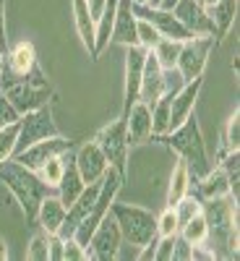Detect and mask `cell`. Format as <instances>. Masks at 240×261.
<instances>
[{
  "label": "cell",
  "mask_w": 240,
  "mask_h": 261,
  "mask_svg": "<svg viewBox=\"0 0 240 261\" xmlns=\"http://www.w3.org/2000/svg\"><path fill=\"white\" fill-rule=\"evenodd\" d=\"M201 214L209 227L204 248H209L214 258H237V201L232 196L204 199Z\"/></svg>",
  "instance_id": "1"
},
{
  "label": "cell",
  "mask_w": 240,
  "mask_h": 261,
  "mask_svg": "<svg viewBox=\"0 0 240 261\" xmlns=\"http://www.w3.org/2000/svg\"><path fill=\"white\" fill-rule=\"evenodd\" d=\"M154 139L159 144L170 146L172 151H178V157L191 170V180L204 178L214 167V162L209 160L204 136H201V125H199V120H196V113H191L178 128H172V130H167V134H162V136H154Z\"/></svg>",
  "instance_id": "2"
},
{
  "label": "cell",
  "mask_w": 240,
  "mask_h": 261,
  "mask_svg": "<svg viewBox=\"0 0 240 261\" xmlns=\"http://www.w3.org/2000/svg\"><path fill=\"white\" fill-rule=\"evenodd\" d=\"M0 183L16 196V201H18L21 212H24L26 222H34L42 199L50 196V186L39 178V172L24 167L18 160L11 157L6 162H0Z\"/></svg>",
  "instance_id": "3"
},
{
  "label": "cell",
  "mask_w": 240,
  "mask_h": 261,
  "mask_svg": "<svg viewBox=\"0 0 240 261\" xmlns=\"http://www.w3.org/2000/svg\"><path fill=\"white\" fill-rule=\"evenodd\" d=\"M110 214L118 222V230L123 235V241L130 246H146L149 241L157 238V214L149 212L136 204H110Z\"/></svg>",
  "instance_id": "4"
},
{
  "label": "cell",
  "mask_w": 240,
  "mask_h": 261,
  "mask_svg": "<svg viewBox=\"0 0 240 261\" xmlns=\"http://www.w3.org/2000/svg\"><path fill=\"white\" fill-rule=\"evenodd\" d=\"M58 123L52 120V110L50 105H42L37 107V110L32 113H24L18 118V139H16V151L13 157L18 154V151H24L26 146L42 141V139H50V136H58Z\"/></svg>",
  "instance_id": "5"
},
{
  "label": "cell",
  "mask_w": 240,
  "mask_h": 261,
  "mask_svg": "<svg viewBox=\"0 0 240 261\" xmlns=\"http://www.w3.org/2000/svg\"><path fill=\"white\" fill-rule=\"evenodd\" d=\"M97 146L104 151L107 162L113 170H118L120 175H128V139H125V115H120L118 120H113L110 125H104L99 134L94 136Z\"/></svg>",
  "instance_id": "6"
},
{
  "label": "cell",
  "mask_w": 240,
  "mask_h": 261,
  "mask_svg": "<svg viewBox=\"0 0 240 261\" xmlns=\"http://www.w3.org/2000/svg\"><path fill=\"white\" fill-rule=\"evenodd\" d=\"M120 243H123V235L118 230V222L113 220V214H107L104 220L94 227L89 243H86V258H94V261H115L120 253Z\"/></svg>",
  "instance_id": "7"
},
{
  "label": "cell",
  "mask_w": 240,
  "mask_h": 261,
  "mask_svg": "<svg viewBox=\"0 0 240 261\" xmlns=\"http://www.w3.org/2000/svg\"><path fill=\"white\" fill-rule=\"evenodd\" d=\"M211 50H214V39L211 37H191V39H185L180 45V55H178L175 68L183 73L185 81L204 76Z\"/></svg>",
  "instance_id": "8"
},
{
  "label": "cell",
  "mask_w": 240,
  "mask_h": 261,
  "mask_svg": "<svg viewBox=\"0 0 240 261\" xmlns=\"http://www.w3.org/2000/svg\"><path fill=\"white\" fill-rule=\"evenodd\" d=\"M0 92L11 99V105L21 115L37 110V107H42V105H50V99H52L50 84H32L26 79H18V81L8 84L6 89H0Z\"/></svg>",
  "instance_id": "9"
},
{
  "label": "cell",
  "mask_w": 240,
  "mask_h": 261,
  "mask_svg": "<svg viewBox=\"0 0 240 261\" xmlns=\"http://www.w3.org/2000/svg\"><path fill=\"white\" fill-rule=\"evenodd\" d=\"M68 149H76V141H71V139H65V136H50V139H42V141H37V144H32V146H26L24 151H18V154L13 157V160H18L24 167H29V170H39L42 165H45L47 160H52V157H60V154H65Z\"/></svg>",
  "instance_id": "10"
},
{
  "label": "cell",
  "mask_w": 240,
  "mask_h": 261,
  "mask_svg": "<svg viewBox=\"0 0 240 261\" xmlns=\"http://www.w3.org/2000/svg\"><path fill=\"white\" fill-rule=\"evenodd\" d=\"M134 13H136V18L149 21V24L154 27L162 37H167V39L185 42V39L193 37V34L180 24V21H178V16L172 13V11H167V8H159V6H136V3H134Z\"/></svg>",
  "instance_id": "11"
},
{
  "label": "cell",
  "mask_w": 240,
  "mask_h": 261,
  "mask_svg": "<svg viewBox=\"0 0 240 261\" xmlns=\"http://www.w3.org/2000/svg\"><path fill=\"white\" fill-rule=\"evenodd\" d=\"M144 60H146V47H141V45L125 47V94H123V115L130 110V105L139 102Z\"/></svg>",
  "instance_id": "12"
},
{
  "label": "cell",
  "mask_w": 240,
  "mask_h": 261,
  "mask_svg": "<svg viewBox=\"0 0 240 261\" xmlns=\"http://www.w3.org/2000/svg\"><path fill=\"white\" fill-rule=\"evenodd\" d=\"M73 160H76V167H78V172H81L84 183H97L104 172H107V167H110V162H107L104 151L97 146V141H84V144L76 149Z\"/></svg>",
  "instance_id": "13"
},
{
  "label": "cell",
  "mask_w": 240,
  "mask_h": 261,
  "mask_svg": "<svg viewBox=\"0 0 240 261\" xmlns=\"http://www.w3.org/2000/svg\"><path fill=\"white\" fill-rule=\"evenodd\" d=\"M172 13L178 16L180 24L193 34V37H211L214 34V27H211V18L206 13V8L196 0H178L172 6Z\"/></svg>",
  "instance_id": "14"
},
{
  "label": "cell",
  "mask_w": 240,
  "mask_h": 261,
  "mask_svg": "<svg viewBox=\"0 0 240 261\" xmlns=\"http://www.w3.org/2000/svg\"><path fill=\"white\" fill-rule=\"evenodd\" d=\"M125 139L128 146H139L151 139V107L146 102H134L125 113Z\"/></svg>",
  "instance_id": "15"
},
{
  "label": "cell",
  "mask_w": 240,
  "mask_h": 261,
  "mask_svg": "<svg viewBox=\"0 0 240 261\" xmlns=\"http://www.w3.org/2000/svg\"><path fill=\"white\" fill-rule=\"evenodd\" d=\"M136 13H134V0H118V11H115V21H113V34L110 42L123 47H134L139 45L136 37Z\"/></svg>",
  "instance_id": "16"
},
{
  "label": "cell",
  "mask_w": 240,
  "mask_h": 261,
  "mask_svg": "<svg viewBox=\"0 0 240 261\" xmlns=\"http://www.w3.org/2000/svg\"><path fill=\"white\" fill-rule=\"evenodd\" d=\"M201 86H204V76L199 79H191L183 89L178 94H172V105H170V130L172 128H178L191 113H193V107H196V99H199V92H201Z\"/></svg>",
  "instance_id": "17"
},
{
  "label": "cell",
  "mask_w": 240,
  "mask_h": 261,
  "mask_svg": "<svg viewBox=\"0 0 240 261\" xmlns=\"http://www.w3.org/2000/svg\"><path fill=\"white\" fill-rule=\"evenodd\" d=\"M165 94V79H162V65L157 63L154 53L146 50V60H144V71H141V92L139 99L146 102L149 107L154 105L159 97Z\"/></svg>",
  "instance_id": "18"
},
{
  "label": "cell",
  "mask_w": 240,
  "mask_h": 261,
  "mask_svg": "<svg viewBox=\"0 0 240 261\" xmlns=\"http://www.w3.org/2000/svg\"><path fill=\"white\" fill-rule=\"evenodd\" d=\"M209 18H211V27H214V47L222 45V39L230 34L232 24H235V16H237V0H217L211 6H204Z\"/></svg>",
  "instance_id": "19"
},
{
  "label": "cell",
  "mask_w": 240,
  "mask_h": 261,
  "mask_svg": "<svg viewBox=\"0 0 240 261\" xmlns=\"http://www.w3.org/2000/svg\"><path fill=\"white\" fill-rule=\"evenodd\" d=\"M73 149H68L63 154V160H65V170H63V178H60V183H58V196H60V201L65 204V209H68L76 199H78V193L86 188V183H84V178H81V172H78V167H76V160H73V154H71Z\"/></svg>",
  "instance_id": "20"
},
{
  "label": "cell",
  "mask_w": 240,
  "mask_h": 261,
  "mask_svg": "<svg viewBox=\"0 0 240 261\" xmlns=\"http://www.w3.org/2000/svg\"><path fill=\"white\" fill-rule=\"evenodd\" d=\"M191 183H196V196L204 201V199H220V196H230V178H227V172L217 165V167H211L204 178H196V180H191Z\"/></svg>",
  "instance_id": "21"
},
{
  "label": "cell",
  "mask_w": 240,
  "mask_h": 261,
  "mask_svg": "<svg viewBox=\"0 0 240 261\" xmlns=\"http://www.w3.org/2000/svg\"><path fill=\"white\" fill-rule=\"evenodd\" d=\"M65 220V204L60 201V196H45L37 209V217H34V222L45 230L47 235H55L60 230Z\"/></svg>",
  "instance_id": "22"
},
{
  "label": "cell",
  "mask_w": 240,
  "mask_h": 261,
  "mask_svg": "<svg viewBox=\"0 0 240 261\" xmlns=\"http://www.w3.org/2000/svg\"><path fill=\"white\" fill-rule=\"evenodd\" d=\"M73 6V24H76V32L84 42L86 53H89V58L94 60V21L89 16V8H86V0H71Z\"/></svg>",
  "instance_id": "23"
},
{
  "label": "cell",
  "mask_w": 240,
  "mask_h": 261,
  "mask_svg": "<svg viewBox=\"0 0 240 261\" xmlns=\"http://www.w3.org/2000/svg\"><path fill=\"white\" fill-rule=\"evenodd\" d=\"M191 170L183 160L175 162L172 167V175H170V188H167V206H175L185 193H191Z\"/></svg>",
  "instance_id": "24"
},
{
  "label": "cell",
  "mask_w": 240,
  "mask_h": 261,
  "mask_svg": "<svg viewBox=\"0 0 240 261\" xmlns=\"http://www.w3.org/2000/svg\"><path fill=\"white\" fill-rule=\"evenodd\" d=\"M170 105H172V94L167 92L151 105V139L170 130Z\"/></svg>",
  "instance_id": "25"
},
{
  "label": "cell",
  "mask_w": 240,
  "mask_h": 261,
  "mask_svg": "<svg viewBox=\"0 0 240 261\" xmlns=\"http://www.w3.org/2000/svg\"><path fill=\"white\" fill-rule=\"evenodd\" d=\"M180 45H183V42H175V39H167V37H162V39L157 42V45L151 47V53H154L157 63L162 65V71H167V68H175V65H178Z\"/></svg>",
  "instance_id": "26"
},
{
  "label": "cell",
  "mask_w": 240,
  "mask_h": 261,
  "mask_svg": "<svg viewBox=\"0 0 240 261\" xmlns=\"http://www.w3.org/2000/svg\"><path fill=\"white\" fill-rule=\"evenodd\" d=\"M222 146H220V154L217 157H225L227 151H235V149H240V113L235 110L232 115H230V120L225 123V128H222Z\"/></svg>",
  "instance_id": "27"
},
{
  "label": "cell",
  "mask_w": 240,
  "mask_h": 261,
  "mask_svg": "<svg viewBox=\"0 0 240 261\" xmlns=\"http://www.w3.org/2000/svg\"><path fill=\"white\" fill-rule=\"evenodd\" d=\"M185 241L191 243V246H204L206 243V235H209V227H206V220H204V214L199 212L196 217H191V220L178 230Z\"/></svg>",
  "instance_id": "28"
},
{
  "label": "cell",
  "mask_w": 240,
  "mask_h": 261,
  "mask_svg": "<svg viewBox=\"0 0 240 261\" xmlns=\"http://www.w3.org/2000/svg\"><path fill=\"white\" fill-rule=\"evenodd\" d=\"M26 258L29 261H50V235L45 230H39L29 246H26Z\"/></svg>",
  "instance_id": "29"
},
{
  "label": "cell",
  "mask_w": 240,
  "mask_h": 261,
  "mask_svg": "<svg viewBox=\"0 0 240 261\" xmlns=\"http://www.w3.org/2000/svg\"><path fill=\"white\" fill-rule=\"evenodd\" d=\"M16 139H18V120L0 128V162H6V160L13 157V151H16Z\"/></svg>",
  "instance_id": "30"
},
{
  "label": "cell",
  "mask_w": 240,
  "mask_h": 261,
  "mask_svg": "<svg viewBox=\"0 0 240 261\" xmlns=\"http://www.w3.org/2000/svg\"><path fill=\"white\" fill-rule=\"evenodd\" d=\"M63 170H65V160H63V154H60V157L47 160L37 172H39V178L45 180L50 188H58V183H60V178H63Z\"/></svg>",
  "instance_id": "31"
},
{
  "label": "cell",
  "mask_w": 240,
  "mask_h": 261,
  "mask_svg": "<svg viewBox=\"0 0 240 261\" xmlns=\"http://www.w3.org/2000/svg\"><path fill=\"white\" fill-rule=\"evenodd\" d=\"M136 37H139V45L141 47H146V50H151L157 45V42L162 39V34L149 24V21H144V18H139L136 21Z\"/></svg>",
  "instance_id": "32"
},
{
  "label": "cell",
  "mask_w": 240,
  "mask_h": 261,
  "mask_svg": "<svg viewBox=\"0 0 240 261\" xmlns=\"http://www.w3.org/2000/svg\"><path fill=\"white\" fill-rule=\"evenodd\" d=\"M178 230H180L178 217H175V212H172V206H167V209L157 217V235H175Z\"/></svg>",
  "instance_id": "33"
},
{
  "label": "cell",
  "mask_w": 240,
  "mask_h": 261,
  "mask_svg": "<svg viewBox=\"0 0 240 261\" xmlns=\"http://www.w3.org/2000/svg\"><path fill=\"white\" fill-rule=\"evenodd\" d=\"M63 261H86V248L76 238H65L63 241Z\"/></svg>",
  "instance_id": "34"
},
{
  "label": "cell",
  "mask_w": 240,
  "mask_h": 261,
  "mask_svg": "<svg viewBox=\"0 0 240 261\" xmlns=\"http://www.w3.org/2000/svg\"><path fill=\"white\" fill-rule=\"evenodd\" d=\"M162 79H165V92H167V94H178L183 86L188 84L178 68H167V71H162Z\"/></svg>",
  "instance_id": "35"
},
{
  "label": "cell",
  "mask_w": 240,
  "mask_h": 261,
  "mask_svg": "<svg viewBox=\"0 0 240 261\" xmlns=\"http://www.w3.org/2000/svg\"><path fill=\"white\" fill-rule=\"evenodd\" d=\"M175 235H178V232H175ZM175 235H157L154 261H172V246H175Z\"/></svg>",
  "instance_id": "36"
},
{
  "label": "cell",
  "mask_w": 240,
  "mask_h": 261,
  "mask_svg": "<svg viewBox=\"0 0 240 261\" xmlns=\"http://www.w3.org/2000/svg\"><path fill=\"white\" fill-rule=\"evenodd\" d=\"M18 118H21V113L11 105V99H8L3 92H0V128L8 125V123H16Z\"/></svg>",
  "instance_id": "37"
},
{
  "label": "cell",
  "mask_w": 240,
  "mask_h": 261,
  "mask_svg": "<svg viewBox=\"0 0 240 261\" xmlns=\"http://www.w3.org/2000/svg\"><path fill=\"white\" fill-rule=\"evenodd\" d=\"M193 258V246L178 232L175 235V246H172V261H191Z\"/></svg>",
  "instance_id": "38"
},
{
  "label": "cell",
  "mask_w": 240,
  "mask_h": 261,
  "mask_svg": "<svg viewBox=\"0 0 240 261\" xmlns=\"http://www.w3.org/2000/svg\"><path fill=\"white\" fill-rule=\"evenodd\" d=\"M8 34H6V0H0V50L8 53Z\"/></svg>",
  "instance_id": "39"
},
{
  "label": "cell",
  "mask_w": 240,
  "mask_h": 261,
  "mask_svg": "<svg viewBox=\"0 0 240 261\" xmlns=\"http://www.w3.org/2000/svg\"><path fill=\"white\" fill-rule=\"evenodd\" d=\"M50 261H63V238L50 235Z\"/></svg>",
  "instance_id": "40"
},
{
  "label": "cell",
  "mask_w": 240,
  "mask_h": 261,
  "mask_svg": "<svg viewBox=\"0 0 240 261\" xmlns=\"http://www.w3.org/2000/svg\"><path fill=\"white\" fill-rule=\"evenodd\" d=\"M104 3H107V0H86V8H89V16L94 21V27H97V21H99V16L104 11Z\"/></svg>",
  "instance_id": "41"
},
{
  "label": "cell",
  "mask_w": 240,
  "mask_h": 261,
  "mask_svg": "<svg viewBox=\"0 0 240 261\" xmlns=\"http://www.w3.org/2000/svg\"><path fill=\"white\" fill-rule=\"evenodd\" d=\"M8 258V243H6V238H0V261H6Z\"/></svg>",
  "instance_id": "42"
},
{
  "label": "cell",
  "mask_w": 240,
  "mask_h": 261,
  "mask_svg": "<svg viewBox=\"0 0 240 261\" xmlns=\"http://www.w3.org/2000/svg\"><path fill=\"white\" fill-rule=\"evenodd\" d=\"M3 68H6V53L0 50V73H3Z\"/></svg>",
  "instance_id": "43"
},
{
  "label": "cell",
  "mask_w": 240,
  "mask_h": 261,
  "mask_svg": "<svg viewBox=\"0 0 240 261\" xmlns=\"http://www.w3.org/2000/svg\"><path fill=\"white\" fill-rule=\"evenodd\" d=\"M134 3H136V6H149L151 0H134Z\"/></svg>",
  "instance_id": "44"
},
{
  "label": "cell",
  "mask_w": 240,
  "mask_h": 261,
  "mask_svg": "<svg viewBox=\"0 0 240 261\" xmlns=\"http://www.w3.org/2000/svg\"><path fill=\"white\" fill-rule=\"evenodd\" d=\"M211 3H217V0H204V6H211Z\"/></svg>",
  "instance_id": "45"
},
{
  "label": "cell",
  "mask_w": 240,
  "mask_h": 261,
  "mask_svg": "<svg viewBox=\"0 0 240 261\" xmlns=\"http://www.w3.org/2000/svg\"><path fill=\"white\" fill-rule=\"evenodd\" d=\"M196 3H201V6H204V0H196Z\"/></svg>",
  "instance_id": "46"
}]
</instances>
